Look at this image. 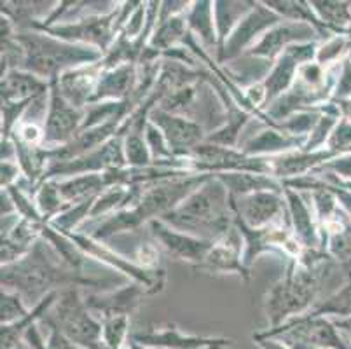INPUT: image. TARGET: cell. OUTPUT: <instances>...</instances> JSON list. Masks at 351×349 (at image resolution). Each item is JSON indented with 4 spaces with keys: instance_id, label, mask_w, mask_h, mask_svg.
Segmentation results:
<instances>
[{
    "instance_id": "1",
    "label": "cell",
    "mask_w": 351,
    "mask_h": 349,
    "mask_svg": "<svg viewBox=\"0 0 351 349\" xmlns=\"http://www.w3.org/2000/svg\"><path fill=\"white\" fill-rule=\"evenodd\" d=\"M0 280L2 288L18 292L25 302H32V307L37 306L47 293L58 292L63 288L110 285L107 278L84 276L70 269L44 239L35 243L23 258L2 265Z\"/></svg>"
},
{
    "instance_id": "2",
    "label": "cell",
    "mask_w": 351,
    "mask_h": 349,
    "mask_svg": "<svg viewBox=\"0 0 351 349\" xmlns=\"http://www.w3.org/2000/svg\"><path fill=\"white\" fill-rule=\"evenodd\" d=\"M328 258L322 250H302L298 261L287 262L283 278L264 297L267 328H276L317 306Z\"/></svg>"
},
{
    "instance_id": "3",
    "label": "cell",
    "mask_w": 351,
    "mask_h": 349,
    "mask_svg": "<svg viewBox=\"0 0 351 349\" xmlns=\"http://www.w3.org/2000/svg\"><path fill=\"white\" fill-rule=\"evenodd\" d=\"M212 173H191L186 177L170 178V180L156 182L145 185L140 194L138 201L133 206L116 211L112 215L105 217L95 230L86 232L97 241H108L110 238L123 232L138 230L142 226H149L152 220H159L173 211L182 201L189 197L196 189L205 184Z\"/></svg>"
},
{
    "instance_id": "4",
    "label": "cell",
    "mask_w": 351,
    "mask_h": 349,
    "mask_svg": "<svg viewBox=\"0 0 351 349\" xmlns=\"http://www.w3.org/2000/svg\"><path fill=\"white\" fill-rule=\"evenodd\" d=\"M159 220L196 238L217 241L234 227L231 194L228 187L212 175L173 211Z\"/></svg>"
},
{
    "instance_id": "5",
    "label": "cell",
    "mask_w": 351,
    "mask_h": 349,
    "mask_svg": "<svg viewBox=\"0 0 351 349\" xmlns=\"http://www.w3.org/2000/svg\"><path fill=\"white\" fill-rule=\"evenodd\" d=\"M14 38L25 54L21 70L47 82L58 79L66 70L101 62L105 56L95 47L65 43L39 30H18Z\"/></svg>"
},
{
    "instance_id": "6",
    "label": "cell",
    "mask_w": 351,
    "mask_h": 349,
    "mask_svg": "<svg viewBox=\"0 0 351 349\" xmlns=\"http://www.w3.org/2000/svg\"><path fill=\"white\" fill-rule=\"evenodd\" d=\"M56 326L69 341L86 349H101V320L86 304L81 287L60 290L51 311L40 320Z\"/></svg>"
},
{
    "instance_id": "7",
    "label": "cell",
    "mask_w": 351,
    "mask_h": 349,
    "mask_svg": "<svg viewBox=\"0 0 351 349\" xmlns=\"http://www.w3.org/2000/svg\"><path fill=\"white\" fill-rule=\"evenodd\" d=\"M267 337H278L290 344L311 346L320 349H351L350 342L339 334L336 323L325 316H315L311 313L289 320L276 328L261 332Z\"/></svg>"
},
{
    "instance_id": "8",
    "label": "cell",
    "mask_w": 351,
    "mask_h": 349,
    "mask_svg": "<svg viewBox=\"0 0 351 349\" xmlns=\"http://www.w3.org/2000/svg\"><path fill=\"white\" fill-rule=\"evenodd\" d=\"M117 11H119V4L114 11L105 12V14H89L84 18L73 19V21H63V23H56L53 27L40 28L39 32L53 35V37L70 44L95 47L107 54L117 38Z\"/></svg>"
},
{
    "instance_id": "9",
    "label": "cell",
    "mask_w": 351,
    "mask_h": 349,
    "mask_svg": "<svg viewBox=\"0 0 351 349\" xmlns=\"http://www.w3.org/2000/svg\"><path fill=\"white\" fill-rule=\"evenodd\" d=\"M189 169L193 173H257L271 175V158L247 156L241 149L201 143L189 154Z\"/></svg>"
},
{
    "instance_id": "10",
    "label": "cell",
    "mask_w": 351,
    "mask_h": 349,
    "mask_svg": "<svg viewBox=\"0 0 351 349\" xmlns=\"http://www.w3.org/2000/svg\"><path fill=\"white\" fill-rule=\"evenodd\" d=\"M282 16L267 8L264 2H255L254 9L239 21V25L229 35L224 46L217 51V63L224 67L238 60V58L245 56L274 25L282 23Z\"/></svg>"
},
{
    "instance_id": "11",
    "label": "cell",
    "mask_w": 351,
    "mask_h": 349,
    "mask_svg": "<svg viewBox=\"0 0 351 349\" xmlns=\"http://www.w3.org/2000/svg\"><path fill=\"white\" fill-rule=\"evenodd\" d=\"M231 204L234 215L252 229H263L269 226L290 227L285 191L254 192L239 197L231 196Z\"/></svg>"
},
{
    "instance_id": "12",
    "label": "cell",
    "mask_w": 351,
    "mask_h": 349,
    "mask_svg": "<svg viewBox=\"0 0 351 349\" xmlns=\"http://www.w3.org/2000/svg\"><path fill=\"white\" fill-rule=\"evenodd\" d=\"M84 119L86 108L70 105L60 91L58 79H53L49 89V107L43 124L44 147L56 149V147L69 145L79 134Z\"/></svg>"
},
{
    "instance_id": "13",
    "label": "cell",
    "mask_w": 351,
    "mask_h": 349,
    "mask_svg": "<svg viewBox=\"0 0 351 349\" xmlns=\"http://www.w3.org/2000/svg\"><path fill=\"white\" fill-rule=\"evenodd\" d=\"M128 166L124 158V136L117 134L98 149L84 154L81 158L65 163H51L46 173V180H63V178L88 175V173H105L110 169Z\"/></svg>"
},
{
    "instance_id": "14",
    "label": "cell",
    "mask_w": 351,
    "mask_h": 349,
    "mask_svg": "<svg viewBox=\"0 0 351 349\" xmlns=\"http://www.w3.org/2000/svg\"><path fill=\"white\" fill-rule=\"evenodd\" d=\"M149 121H152L162 131L171 152L175 154V158L187 159L189 154L197 145L205 143L206 136H208V131L196 121L189 119L186 115L170 114V112H165L158 107L151 110Z\"/></svg>"
},
{
    "instance_id": "15",
    "label": "cell",
    "mask_w": 351,
    "mask_h": 349,
    "mask_svg": "<svg viewBox=\"0 0 351 349\" xmlns=\"http://www.w3.org/2000/svg\"><path fill=\"white\" fill-rule=\"evenodd\" d=\"M149 229H151L156 243H159V246L171 258L178 262H186L196 269L205 262L206 255L213 246V241L182 232V230L173 229L161 220H152L149 224Z\"/></svg>"
},
{
    "instance_id": "16",
    "label": "cell",
    "mask_w": 351,
    "mask_h": 349,
    "mask_svg": "<svg viewBox=\"0 0 351 349\" xmlns=\"http://www.w3.org/2000/svg\"><path fill=\"white\" fill-rule=\"evenodd\" d=\"M132 341L151 349H226L234 342L229 337L186 334L177 325H168L165 328H156V330L133 332Z\"/></svg>"
},
{
    "instance_id": "17",
    "label": "cell",
    "mask_w": 351,
    "mask_h": 349,
    "mask_svg": "<svg viewBox=\"0 0 351 349\" xmlns=\"http://www.w3.org/2000/svg\"><path fill=\"white\" fill-rule=\"evenodd\" d=\"M318 38H320V34L311 25L293 23V21L283 19L282 23L274 25L247 54L274 63L293 44L313 43Z\"/></svg>"
},
{
    "instance_id": "18",
    "label": "cell",
    "mask_w": 351,
    "mask_h": 349,
    "mask_svg": "<svg viewBox=\"0 0 351 349\" xmlns=\"http://www.w3.org/2000/svg\"><path fill=\"white\" fill-rule=\"evenodd\" d=\"M285 200L289 204L290 229L293 238L298 239L304 250H322L320 224L309 192H299L285 187Z\"/></svg>"
},
{
    "instance_id": "19",
    "label": "cell",
    "mask_w": 351,
    "mask_h": 349,
    "mask_svg": "<svg viewBox=\"0 0 351 349\" xmlns=\"http://www.w3.org/2000/svg\"><path fill=\"white\" fill-rule=\"evenodd\" d=\"M243 238L239 234L238 227L234 226L228 234L213 241L205 262L197 269L213 274H236L241 280L248 281L252 273L243 265Z\"/></svg>"
},
{
    "instance_id": "20",
    "label": "cell",
    "mask_w": 351,
    "mask_h": 349,
    "mask_svg": "<svg viewBox=\"0 0 351 349\" xmlns=\"http://www.w3.org/2000/svg\"><path fill=\"white\" fill-rule=\"evenodd\" d=\"M147 296H151L149 288L136 281H130L121 288H114L108 292L101 293H88L84 296L86 304L98 318L108 315H128L132 316L133 311L138 309L142 300Z\"/></svg>"
},
{
    "instance_id": "21",
    "label": "cell",
    "mask_w": 351,
    "mask_h": 349,
    "mask_svg": "<svg viewBox=\"0 0 351 349\" xmlns=\"http://www.w3.org/2000/svg\"><path fill=\"white\" fill-rule=\"evenodd\" d=\"M104 67L101 62L66 70L58 77V88L63 98L77 108H88L93 101Z\"/></svg>"
},
{
    "instance_id": "22",
    "label": "cell",
    "mask_w": 351,
    "mask_h": 349,
    "mask_svg": "<svg viewBox=\"0 0 351 349\" xmlns=\"http://www.w3.org/2000/svg\"><path fill=\"white\" fill-rule=\"evenodd\" d=\"M337 158L336 152L328 149L306 152V150H293V152L282 154L271 158V175L280 182L293 180L306 175H311L317 168L325 165L330 159Z\"/></svg>"
},
{
    "instance_id": "23",
    "label": "cell",
    "mask_w": 351,
    "mask_h": 349,
    "mask_svg": "<svg viewBox=\"0 0 351 349\" xmlns=\"http://www.w3.org/2000/svg\"><path fill=\"white\" fill-rule=\"evenodd\" d=\"M138 63H124L116 69L104 70L91 105L101 104V101L130 100L138 86Z\"/></svg>"
},
{
    "instance_id": "24",
    "label": "cell",
    "mask_w": 351,
    "mask_h": 349,
    "mask_svg": "<svg viewBox=\"0 0 351 349\" xmlns=\"http://www.w3.org/2000/svg\"><path fill=\"white\" fill-rule=\"evenodd\" d=\"M306 142L308 139L290 136L278 128L263 126V130L257 134L245 140L239 149L247 156H254V158H274V156H282V154L293 152V150H302Z\"/></svg>"
},
{
    "instance_id": "25",
    "label": "cell",
    "mask_w": 351,
    "mask_h": 349,
    "mask_svg": "<svg viewBox=\"0 0 351 349\" xmlns=\"http://www.w3.org/2000/svg\"><path fill=\"white\" fill-rule=\"evenodd\" d=\"M49 89L51 82L21 69L9 70L2 75V82H0L2 101H9V104L37 100L49 95Z\"/></svg>"
},
{
    "instance_id": "26",
    "label": "cell",
    "mask_w": 351,
    "mask_h": 349,
    "mask_svg": "<svg viewBox=\"0 0 351 349\" xmlns=\"http://www.w3.org/2000/svg\"><path fill=\"white\" fill-rule=\"evenodd\" d=\"M187 25L189 32L199 40V44L208 51L210 54L219 49V35L215 27V12H213V2L210 0H196L191 4L187 11Z\"/></svg>"
},
{
    "instance_id": "27",
    "label": "cell",
    "mask_w": 351,
    "mask_h": 349,
    "mask_svg": "<svg viewBox=\"0 0 351 349\" xmlns=\"http://www.w3.org/2000/svg\"><path fill=\"white\" fill-rule=\"evenodd\" d=\"M212 175L215 178H219V180L228 187L229 194L234 197L247 196V194H254V192L285 191L283 182H280L278 178H274V177H267V175H257V173H245V171L212 173Z\"/></svg>"
},
{
    "instance_id": "28",
    "label": "cell",
    "mask_w": 351,
    "mask_h": 349,
    "mask_svg": "<svg viewBox=\"0 0 351 349\" xmlns=\"http://www.w3.org/2000/svg\"><path fill=\"white\" fill-rule=\"evenodd\" d=\"M226 112H228L226 123L220 128H217V130H213L212 133H208L205 142L212 143V145L239 149V145H241V136H243L245 130L257 119H255L252 114H248L247 110L238 107L236 104L226 108Z\"/></svg>"
},
{
    "instance_id": "29",
    "label": "cell",
    "mask_w": 351,
    "mask_h": 349,
    "mask_svg": "<svg viewBox=\"0 0 351 349\" xmlns=\"http://www.w3.org/2000/svg\"><path fill=\"white\" fill-rule=\"evenodd\" d=\"M58 296H60V290L58 292L47 293V296L44 297L37 306L32 307L27 316H23V318L18 320V322L11 323V325H2V330H0V342H2V346H0V348L2 349L18 348V344L23 341L25 332H27L28 328H32L34 325H37V323H40V320L51 311V307L54 306Z\"/></svg>"
},
{
    "instance_id": "30",
    "label": "cell",
    "mask_w": 351,
    "mask_h": 349,
    "mask_svg": "<svg viewBox=\"0 0 351 349\" xmlns=\"http://www.w3.org/2000/svg\"><path fill=\"white\" fill-rule=\"evenodd\" d=\"M60 194L69 204H77L91 197H98L104 191H107L104 173H88L77 177L56 180Z\"/></svg>"
},
{
    "instance_id": "31",
    "label": "cell",
    "mask_w": 351,
    "mask_h": 349,
    "mask_svg": "<svg viewBox=\"0 0 351 349\" xmlns=\"http://www.w3.org/2000/svg\"><path fill=\"white\" fill-rule=\"evenodd\" d=\"M255 2L252 0H215L213 2V12H215V27L217 35H219V49L224 46L229 35L234 32L239 21L254 9ZM217 49V51H219Z\"/></svg>"
},
{
    "instance_id": "32",
    "label": "cell",
    "mask_w": 351,
    "mask_h": 349,
    "mask_svg": "<svg viewBox=\"0 0 351 349\" xmlns=\"http://www.w3.org/2000/svg\"><path fill=\"white\" fill-rule=\"evenodd\" d=\"M264 4L269 9H273L278 16H282L285 21L311 25L320 34V37L330 35L325 30L324 25L320 23V19L317 18L309 2H302V0H264Z\"/></svg>"
},
{
    "instance_id": "33",
    "label": "cell",
    "mask_w": 351,
    "mask_h": 349,
    "mask_svg": "<svg viewBox=\"0 0 351 349\" xmlns=\"http://www.w3.org/2000/svg\"><path fill=\"white\" fill-rule=\"evenodd\" d=\"M101 349H124L130 344L133 332L132 318L128 315L101 316Z\"/></svg>"
},
{
    "instance_id": "34",
    "label": "cell",
    "mask_w": 351,
    "mask_h": 349,
    "mask_svg": "<svg viewBox=\"0 0 351 349\" xmlns=\"http://www.w3.org/2000/svg\"><path fill=\"white\" fill-rule=\"evenodd\" d=\"M309 5L328 34L343 32L350 25V8L344 2H309Z\"/></svg>"
},
{
    "instance_id": "35",
    "label": "cell",
    "mask_w": 351,
    "mask_h": 349,
    "mask_svg": "<svg viewBox=\"0 0 351 349\" xmlns=\"http://www.w3.org/2000/svg\"><path fill=\"white\" fill-rule=\"evenodd\" d=\"M97 197H91V200H86L82 203L72 204V206L66 208L65 211H62L60 215H56L54 219H51L49 226L54 230H58L62 234H69V232H77L81 230V226L89 220V213H91V208H93Z\"/></svg>"
},
{
    "instance_id": "36",
    "label": "cell",
    "mask_w": 351,
    "mask_h": 349,
    "mask_svg": "<svg viewBox=\"0 0 351 349\" xmlns=\"http://www.w3.org/2000/svg\"><path fill=\"white\" fill-rule=\"evenodd\" d=\"M124 158L130 168H149L154 166L151 150L147 147L143 130H128L124 133Z\"/></svg>"
},
{
    "instance_id": "37",
    "label": "cell",
    "mask_w": 351,
    "mask_h": 349,
    "mask_svg": "<svg viewBox=\"0 0 351 349\" xmlns=\"http://www.w3.org/2000/svg\"><path fill=\"white\" fill-rule=\"evenodd\" d=\"M35 204H37V210L40 211V215L46 219V222H49L51 219H54L62 211H65L66 208L72 206L60 194L56 180H46L40 184V187L37 189V194H35Z\"/></svg>"
},
{
    "instance_id": "38",
    "label": "cell",
    "mask_w": 351,
    "mask_h": 349,
    "mask_svg": "<svg viewBox=\"0 0 351 349\" xmlns=\"http://www.w3.org/2000/svg\"><path fill=\"white\" fill-rule=\"evenodd\" d=\"M32 307L25 302L23 297L14 290L2 288L0 293V325H11L28 315Z\"/></svg>"
},
{
    "instance_id": "39",
    "label": "cell",
    "mask_w": 351,
    "mask_h": 349,
    "mask_svg": "<svg viewBox=\"0 0 351 349\" xmlns=\"http://www.w3.org/2000/svg\"><path fill=\"white\" fill-rule=\"evenodd\" d=\"M311 315L315 316H350L351 315V283L334 293L325 300H318V304L313 307Z\"/></svg>"
},
{
    "instance_id": "40",
    "label": "cell",
    "mask_w": 351,
    "mask_h": 349,
    "mask_svg": "<svg viewBox=\"0 0 351 349\" xmlns=\"http://www.w3.org/2000/svg\"><path fill=\"white\" fill-rule=\"evenodd\" d=\"M344 49H346V40L339 35H334L332 38L325 40L324 44H318V53L315 62L320 63L325 69H330L332 65H336Z\"/></svg>"
},
{
    "instance_id": "41",
    "label": "cell",
    "mask_w": 351,
    "mask_h": 349,
    "mask_svg": "<svg viewBox=\"0 0 351 349\" xmlns=\"http://www.w3.org/2000/svg\"><path fill=\"white\" fill-rule=\"evenodd\" d=\"M11 139L20 140L21 143H27V145H44V128L37 123L21 121V123L18 124V128L12 131Z\"/></svg>"
},
{
    "instance_id": "42",
    "label": "cell",
    "mask_w": 351,
    "mask_h": 349,
    "mask_svg": "<svg viewBox=\"0 0 351 349\" xmlns=\"http://www.w3.org/2000/svg\"><path fill=\"white\" fill-rule=\"evenodd\" d=\"M350 147H351V124L344 119L341 121V123H337V126L334 128V131H332L330 139H328L325 149L332 150V152H336L337 156H341V154H343L346 149H350Z\"/></svg>"
},
{
    "instance_id": "43",
    "label": "cell",
    "mask_w": 351,
    "mask_h": 349,
    "mask_svg": "<svg viewBox=\"0 0 351 349\" xmlns=\"http://www.w3.org/2000/svg\"><path fill=\"white\" fill-rule=\"evenodd\" d=\"M21 177H23V173H21L18 161H2V165H0V185H2V189L12 187L20 182Z\"/></svg>"
},
{
    "instance_id": "44",
    "label": "cell",
    "mask_w": 351,
    "mask_h": 349,
    "mask_svg": "<svg viewBox=\"0 0 351 349\" xmlns=\"http://www.w3.org/2000/svg\"><path fill=\"white\" fill-rule=\"evenodd\" d=\"M252 339H254V342L261 349H292L285 341H282V339L267 337V335H263L261 332H255V334L252 335Z\"/></svg>"
},
{
    "instance_id": "45",
    "label": "cell",
    "mask_w": 351,
    "mask_h": 349,
    "mask_svg": "<svg viewBox=\"0 0 351 349\" xmlns=\"http://www.w3.org/2000/svg\"><path fill=\"white\" fill-rule=\"evenodd\" d=\"M124 349H151V348H145V346L138 344V342H133L132 339H130V344H128Z\"/></svg>"
},
{
    "instance_id": "46",
    "label": "cell",
    "mask_w": 351,
    "mask_h": 349,
    "mask_svg": "<svg viewBox=\"0 0 351 349\" xmlns=\"http://www.w3.org/2000/svg\"><path fill=\"white\" fill-rule=\"evenodd\" d=\"M287 344L290 346L292 349H320V348H311V346H302V344H290V342H287Z\"/></svg>"
},
{
    "instance_id": "47",
    "label": "cell",
    "mask_w": 351,
    "mask_h": 349,
    "mask_svg": "<svg viewBox=\"0 0 351 349\" xmlns=\"http://www.w3.org/2000/svg\"><path fill=\"white\" fill-rule=\"evenodd\" d=\"M213 349H224V348H213Z\"/></svg>"
}]
</instances>
